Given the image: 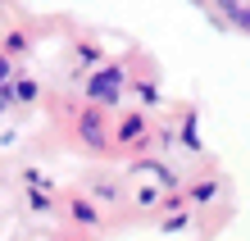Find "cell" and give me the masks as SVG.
I'll return each instance as SVG.
<instances>
[{
	"mask_svg": "<svg viewBox=\"0 0 250 241\" xmlns=\"http://www.w3.org/2000/svg\"><path fill=\"white\" fill-rule=\"evenodd\" d=\"M218 9L228 14V23H237V27H246V32H250V9H246V5H237V0H218Z\"/></svg>",
	"mask_w": 250,
	"mask_h": 241,
	"instance_id": "7a4b0ae2",
	"label": "cell"
},
{
	"mask_svg": "<svg viewBox=\"0 0 250 241\" xmlns=\"http://www.w3.org/2000/svg\"><path fill=\"white\" fill-rule=\"evenodd\" d=\"M73 219H78V223H96L100 214H96V205H91V200H78V205H73Z\"/></svg>",
	"mask_w": 250,
	"mask_h": 241,
	"instance_id": "5b68a950",
	"label": "cell"
},
{
	"mask_svg": "<svg viewBox=\"0 0 250 241\" xmlns=\"http://www.w3.org/2000/svg\"><path fill=\"white\" fill-rule=\"evenodd\" d=\"M82 141H91V146L105 141V137H100V118H96V114H86V118H82Z\"/></svg>",
	"mask_w": 250,
	"mask_h": 241,
	"instance_id": "277c9868",
	"label": "cell"
},
{
	"mask_svg": "<svg viewBox=\"0 0 250 241\" xmlns=\"http://www.w3.org/2000/svg\"><path fill=\"white\" fill-rule=\"evenodd\" d=\"M14 78V64H9V55H0V82H9Z\"/></svg>",
	"mask_w": 250,
	"mask_h": 241,
	"instance_id": "8992f818",
	"label": "cell"
},
{
	"mask_svg": "<svg viewBox=\"0 0 250 241\" xmlns=\"http://www.w3.org/2000/svg\"><path fill=\"white\" fill-rule=\"evenodd\" d=\"M119 82H123V68H114V64H109L105 73H96V78L86 82V96L100 100V105H114V100H119V91H114Z\"/></svg>",
	"mask_w": 250,
	"mask_h": 241,
	"instance_id": "6da1fadb",
	"label": "cell"
},
{
	"mask_svg": "<svg viewBox=\"0 0 250 241\" xmlns=\"http://www.w3.org/2000/svg\"><path fill=\"white\" fill-rule=\"evenodd\" d=\"M141 132H146V123H141V118H127V123L119 128V141H127V146H137V141H141Z\"/></svg>",
	"mask_w": 250,
	"mask_h": 241,
	"instance_id": "3957f363",
	"label": "cell"
}]
</instances>
